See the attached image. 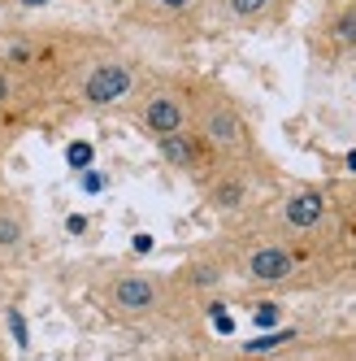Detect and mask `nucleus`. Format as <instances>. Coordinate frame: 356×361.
Segmentation results:
<instances>
[{
    "label": "nucleus",
    "instance_id": "1",
    "mask_svg": "<svg viewBox=\"0 0 356 361\" xmlns=\"http://www.w3.org/2000/svg\"><path fill=\"white\" fill-rule=\"evenodd\" d=\"M135 92V66L126 61H96L83 70V83H79V96L83 105H117Z\"/></svg>",
    "mask_w": 356,
    "mask_h": 361
},
{
    "label": "nucleus",
    "instance_id": "2",
    "mask_svg": "<svg viewBox=\"0 0 356 361\" xmlns=\"http://www.w3.org/2000/svg\"><path fill=\"white\" fill-rule=\"evenodd\" d=\"M200 140L213 148H239L243 144V122L231 105H205V118H200Z\"/></svg>",
    "mask_w": 356,
    "mask_h": 361
},
{
    "label": "nucleus",
    "instance_id": "3",
    "mask_svg": "<svg viewBox=\"0 0 356 361\" xmlns=\"http://www.w3.org/2000/svg\"><path fill=\"white\" fill-rule=\"evenodd\" d=\"M144 126L152 135H170V131H183V122H187V105H183V96H174V92H152L144 100Z\"/></svg>",
    "mask_w": 356,
    "mask_h": 361
},
{
    "label": "nucleus",
    "instance_id": "4",
    "mask_svg": "<svg viewBox=\"0 0 356 361\" xmlns=\"http://www.w3.org/2000/svg\"><path fill=\"white\" fill-rule=\"evenodd\" d=\"M291 252L287 248H278V244H265V248H257L248 257V274L257 279V283H283L287 274H291Z\"/></svg>",
    "mask_w": 356,
    "mask_h": 361
},
{
    "label": "nucleus",
    "instance_id": "5",
    "mask_svg": "<svg viewBox=\"0 0 356 361\" xmlns=\"http://www.w3.org/2000/svg\"><path fill=\"white\" fill-rule=\"evenodd\" d=\"M113 300L126 309V314H139V309H152L157 305V283L144 279V274H126L113 283Z\"/></svg>",
    "mask_w": 356,
    "mask_h": 361
},
{
    "label": "nucleus",
    "instance_id": "6",
    "mask_svg": "<svg viewBox=\"0 0 356 361\" xmlns=\"http://www.w3.org/2000/svg\"><path fill=\"white\" fill-rule=\"evenodd\" d=\"M322 214H326V196L322 192H295L291 200H287V209H283V218H287V226H295V231H309V226H317L322 222Z\"/></svg>",
    "mask_w": 356,
    "mask_h": 361
},
{
    "label": "nucleus",
    "instance_id": "7",
    "mask_svg": "<svg viewBox=\"0 0 356 361\" xmlns=\"http://www.w3.org/2000/svg\"><path fill=\"white\" fill-rule=\"evenodd\" d=\"M157 144H161V157L170 161V166H196V157H200V135H187V131H170V135H157Z\"/></svg>",
    "mask_w": 356,
    "mask_h": 361
},
{
    "label": "nucleus",
    "instance_id": "8",
    "mask_svg": "<svg viewBox=\"0 0 356 361\" xmlns=\"http://www.w3.org/2000/svg\"><path fill=\"white\" fill-rule=\"evenodd\" d=\"M326 35L335 48H356V5H343L335 18L326 22Z\"/></svg>",
    "mask_w": 356,
    "mask_h": 361
},
{
    "label": "nucleus",
    "instance_id": "9",
    "mask_svg": "<svg viewBox=\"0 0 356 361\" xmlns=\"http://www.w3.org/2000/svg\"><path fill=\"white\" fill-rule=\"evenodd\" d=\"M269 5L274 0H222L226 18H235V22H257V18L269 13Z\"/></svg>",
    "mask_w": 356,
    "mask_h": 361
},
{
    "label": "nucleus",
    "instance_id": "10",
    "mask_svg": "<svg viewBox=\"0 0 356 361\" xmlns=\"http://www.w3.org/2000/svg\"><path fill=\"white\" fill-rule=\"evenodd\" d=\"M22 235H27V231H22V222H18L13 214H0V248H18Z\"/></svg>",
    "mask_w": 356,
    "mask_h": 361
},
{
    "label": "nucleus",
    "instance_id": "11",
    "mask_svg": "<svg viewBox=\"0 0 356 361\" xmlns=\"http://www.w3.org/2000/svg\"><path fill=\"white\" fill-rule=\"evenodd\" d=\"M91 157H96V152H91V144H87V140H74V144L65 148V161H70L74 170H87V166H91Z\"/></svg>",
    "mask_w": 356,
    "mask_h": 361
},
{
    "label": "nucleus",
    "instance_id": "12",
    "mask_svg": "<svg viewBox=\"0 0 356 361\" xmlns=\"http://www.w3.org/2000/svg\"><path fill=\"white\" fill-rule=\"evenodd\" d=\"M287 340H291V331H274V335H261V340L243 344V353H252V357H257V353H274L278 344H287Z\"/></svg>",
    "mask_w": 356,
    "mask_h": 361
},
{
    "label": "nucleus",
    "instance_id": "13",
    "mask_svg": "<svg viewBox=\"0 0 356 361\" xmlns=\"http://www.w3.org/2000/svg\"><path fill=\"white\" fill-rule=\"evenodd\" d=\"M13 96H18V83H13V70L0 61V109H9L13 105Z\"/></svg>",
    "mask_w": 356,
    "mask_h": 361
},
{
    "label": "nucleus",
    "instance_id": "14",
    "mask_svg": "<svg viewBox=\"0 0 356 361\" xmlns=\"http://www.w3.org/2000/svg\"><path fill=\"white\" fill-rule=\"evenodd\" d=\"M9 331H13V340H18V348H27V344H31V331H27V318H22L18 309H9Z\"/></svg>",
    "mask_w": 356,
    "mask_h": 361
},
{
    "label": "nucleus",
    "instance_id": "15",
    "mask_svg": "<svg viewBox=\"0 0 356 361\" xmlns=\"http://www.w3.org/2000/svg\"><path fill=\"white\" fill-rule=\"evenodd\" d=\"M105 183H109V178H105V174H96V170H83V178H79V188H83L87 196H96V192H105Z\"/></svg>",
    "mask_w": 356,
    "mask_h": 361
},
{
    "label": "nucleus",
    "instance_id": "16",
    "mask_svg": "<svg viewBox=\"0 0 356 361\" xmlns=\"http://www.w3.org/2000/svg\"><path fill=\"white\" fill-rule=\"evenodd\" d=\"M209 314H213V331H217V335H231V331H235V318H231V314H226V309H222V305H213V309H209Z\"/></svg>",
    "mask_w": 356,
    "mask_h": 361
},
{
    "label": "nucleus",
    "instance_id": "17",
    "mask_svg": "<svg viewBox=\"0 0 356 361\" xmlns=\"http://www.w3.org/2000/svg\"><path fill=\"white\" fill-rule=\"evenodd\" d=\"M252 322H257V326H274V322H278V305H257Z\"/></svg>",
    "mask_w": 356,
    "mask_h": 361
},
{
    "label": "nucleus",
    "instance_id": "18",
    "mask_svg": "<svg viewBox=\"0 0 356 361\" xmlns=\"http://www.w3.org/2000/svg\"><path fill=\"white\" fill-rule=\"evenodd\" d=\"M243 200V188L239 183H226L222 192H217V204H222V209H226V204H239Z\"/></svg>",
    "mask_w": 356,
    "mask_h": 361
},
{
    "label": "nucleus",
    "instance_id": "19",
    "mask_svg": "<svg viewBox=\"0 0 356 361\" xmlns=\"http://www.w3.org/2000/svg\"><path fill=\"white\" fill-rule=\"evenodd\" d=\"M191 5H196V0H157V9H161V13H187Z\"/></svg>",
    "mask_w": 356,
    "mask_h": 361
},
{
    "label": "nucleus",
    "instance_id": "20",
    "mask_svg": "<svg viewBox=\"0 0 356 361\" xmlns=\"http://www.w3.org/2000/svg\"><path fill=\"white\" fill-rule=\"evenodd\" d=\"M65 231H70V235H83V231H87V218H83V214H74V218L65 222Z\"/></svg>",
    "mask_w": 356,
    "mask_h": 361
},
{
    "label": "nucleus",
    "instance_id": "21",
    "mask_svg": "<svg viewBox=\"0 0 356 361\" xmlns=\"http://www.w3.org/2000/svg\"><path fill=\"white\" fill-rule=\"evenodd\" d=\"M131 244H135V252H152V235H148V231H139Z\"/></svg>",
    "mask_w": 356,
    "mask_h": 361
},
{
    "label": "nucleus",
    "instance_id": "22",
    "mask_svg": "<svg viewBox=\"0 0 356 361\" xmlns=\"http://www.w3.org/2000/svg\"><path fill=\"white\" fill-rule=\"evenodd\" d=\"M9 5H18V9H44V5H53V0H9Z\"/></svg>",
    "mask_w": 356,
    "mask_h": 361
},
{
    "label": "nucleus",
    "instance_id": "23",
    "mask_svg": "<svg viewBox=\"0 0 356 361\" xmlns=\"http://www.w3.org/2000/svg\"><path fill=\"white\" fill-rule=\"evenodd\" d=\"M348 170H356V152H348Z\"/></svg>",
    "mask_w": 356,
    "mask_h": 361
}]
</instances>
